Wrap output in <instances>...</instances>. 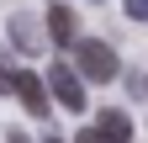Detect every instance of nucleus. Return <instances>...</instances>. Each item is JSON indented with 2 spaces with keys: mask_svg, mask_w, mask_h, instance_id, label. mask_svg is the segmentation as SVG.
Segmentation results:
<instances>
[{
  "mask_svg": "<svg viewBox=\"0 0 148 143\" xmlns=\"http://www.w3.org/2000/svg\"><path fill=\"white\" fill-rule=\"evenodd\" d=\"M11 96L21 101L32 117H48V80H42V74H32V69H16V74H11Z\"/></svg>",
  "mask_w": 148,
  "mask_h": 143,
  "instance_id": "nucleus-3",
  "label": "nucleus"
},
{
  "mask_svg": "<svg viewBox=\"0 0 148 143\" xmlns=\"http://www.w3.org/2000/svg\"><path fill=\"white\" fill-rule=\"evenodd\" d=\"M48 90L58 96L64 111H85V74L79 69H69V64H53V74H48Z\"/></svg>",
  "mask_w": 148,
  "mask_h": 143,
  "instance_id": "nucleus-1",
  "label": "nucleus"
},
{
  "mask_svg": "<svg viewBox=\"0 0 148 143\" xmlns=\"http://www.w3.org/2000/svg\"><path fill=\"white\" fill-rule=\"evenodd\" d=\"M48 37L58 43V48L79 43V37H74V11H69V6H48Z\"/></svg>",
  "mask_w": 148,
  "mask_h": 143,
  "instance_id": "nucleus-6",
  "label": "nucleus"
},
{
  "mask_svg": "<svg viewBox=\"0 0 148 143\" xmlns=\"http://www.w3.org/2000/svg\"><path fill=\"white\" fill-rule=\"evenodd\" d=\"M48 143H58V138H48Z\"/></svg>",
  "mask_w": 148,
  "mask_h": 143,
  "instance_id": "nucleus-11",
  "label": "nucleus"
},
{
  "mask_svg": "<svg viewBox=\"0 0 148 143\" xmlns=\"http://www.w3.org/2000/svg\"><path fill=\"white\" fill-rule=\"evenodd\" d=\"M127 16L132 21H148V0H127Z\"/></svg>",
  "mask_w": 148,
  "mask_h": 143,
  "instance_id": "nucleus-8",
  "label": "nucleus"
},
{
  "mask_svg": "<svg viewBox=\"0 0 148 143\" xmlns=\"http://www.w3.org/2000/svg\"><path fill=\"white\" fill-rule=\"evenodd\" d=\"M127 90H132V96H148V74H143V69H138V74H127Z\"/></svg>",
  "mask_w": 148,
  "mask_h": 143,
  "instance_id": "nucleus-7",
  "label": "nucleus"
},
{
  "mask_svg": "<svg viewBox=\"0 0 148 143\" xmlns=\"http://www.w3.org/2000/svg\"><path fill=\"white\" fill-rule=\"evenodd\" d=\"M95 122H101V133H106V143H127V138H132V117H127L122 106H106V111H101Z\"/></svg>",
  "mask_w": 148,
  "mask_h": 143,
  "instance_id": "nucleus-5",
  "label": "nucleus"
},
{
  "mask_svg": "<svg viewBox=\"0 0 148 143\" xmlns=\"http://www.w3.org/2000/svg\"><path fill=\"white\" fill-rule=\"evenodd\" d=\"M79 74L85 80H116V53H111L106 43H95V37H79Z\"/></svg>",
  "mask_w": 148,
  "mask_h": 143,
  "instance_id": "nucleus-2",
  "label": "nucleus"
},
{
  "mask_svg": "<svg viewBox=\"0 0 148 143\" xmlns=\"http://www.w3.org/2000/svg\"><path fill=\"white\" fill-rule=\"evenodd\" d=\"M5 143H32V138L27 133H5Z\"/></svg>",
  "mask_w": 148,
  "mask_h": 143,
  "instance_id": "nucleus-10",
  "label": "nucleus"
},
{
  "mask_svg": "<svg viewBox=\"0 0 148 143\" xmlns=\"http://www.w3.org/2000/svg\"><path fill=\"white\" fill-rule=\"evenodd\" d=\"M74 143H106V133H101V127H85V133L74 138Z\"/></svg>",
  "mask_w": 148,
  "mask_h": 143,
  "instance_id": "nucleus-9",
  "label": "nucleus"
},
{
  "mask_svg": "<svg viewBox=\"0 0 148 143\" xmlns=\"http://www.w3.org/2000/svg\"><path fill=\"white\" fill-rule=\"evenodd\" d=\"M11 43L21 48V53H42V32H37V21H32L27 11L11 16Z\"/></svg>",
  "mask_w": 148,
  "mask_h": 143,
  "instance_id": "nucleus-4",
  "label": "nucleus"
}]
</instances>
